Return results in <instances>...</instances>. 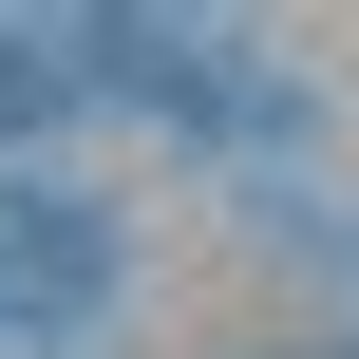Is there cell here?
Segmentation results:
<instances>
[{"mask_svg": "<svg viewBox=\"0 0 359 359\" xmlns=\"http://www.w3.org/2000/svg\"><path fill=\"white\" fill-rule=\"evenodd\" d=\"M57 95H76V76H57L38 38H0V133H57Z\"/></svg>", "mask_w": 359, "mask_h": 359, "instance_id": "2", "label": "cell"}, {"mask_svg": "<svg viewBox=\"0 0 359 359\" xmlns=\"http://www.w3.org/2000/svg\"><path fill=\"white\" fill-rule=\"evenodd\" d=\"M95 303H114V208L0 189V341H95Z\"/></svg>", "mask_w": 359, "mask_h": 359, "instance_id": "1", "label": "cell"}]
</instances>
